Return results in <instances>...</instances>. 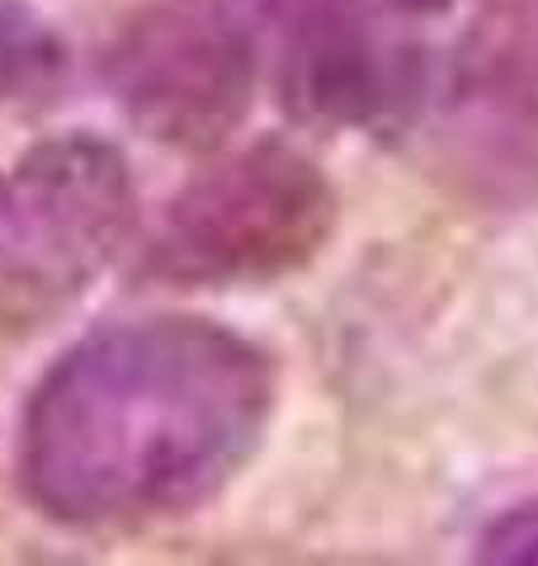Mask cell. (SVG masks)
<instances>
[{
    "mask_svg": "<svg viewBox=\"0 0 538 566\" xmlns=\"http://www.w3.org/2000/svg\"><path fill=\"white\" fill-rule=\"evenodd\" d=\"M430 175L468 208H538V24L492 14L458 39L425 91Z\"/></svg>",
    "mask_w": 538,
    "mask_h": 566,
    "instance_id": "cell-4",
    "label": "cell"
},
{
    "mask_svg": "<svg viewBox=\"0 0 538 566\" xmlns=\"http://www.w3.org/2000/svg\"><path fill=\"white\" fill-rule=\"evenodd\" d=\"M506 6H529V10H538V0H506Z\"/></svg>",
    "mask_w": 538,
    "mask_h": 566,
    "instance_id": "cell-10",
    "label": "cell"
},
{
    "mask_svg": "<svg viewBox=\"0 0 538 566\" xmlns=\"http://www.w3.org/2000/svg\"><path fill=\"white\" fill-rule=\"evenodd\" d=\"M387 6H397L402 14H435L448 6V0H387Z\"/></svg>",
    "mask_w": 538,
    "mask_h": 566,
    "instance_id": "cell-9",
    "label": "cell"
},
{
    "mask_svg": "<svg viewBox=\"0 0 538 566\" xmlns=\"http://www.w3.org/2000/svg\"><path fill=\"white\" fill-rule=\"evenodd\" d=\"M265 6H275V10H279V6H283V0H265Z\"/></svg>",
    "mask_w": 538,
    "mask_h": 566,
    "instance_id": "cell-11",
    "label": "cell"
},
{
    "mask_svg": "<svg viewBox=\"0 0 538 566\" xmlns=\"http://www.w3.org/2000/svg\"><path fill=\"white\" fill-rule=\"evenodd\" d=\"M477 557L496 566H538V501L510 505L482 528Z\"/></svg>",
    "mask_w": 538,
    "mask_h": 566,
    "instance_id": "cell-8",
    "label": "cell"
},
{
    "mask_svg": "<svg viewBox=\"0 0 538 566\" xmlns=\"http://www.w3.org/2000/svg\"><path fill=\"white\" fill-rule=\"evenodd\" d=\"M62 43L39 24V14L0 0V99L48 95L62 81Z\"/></svg>",
    "mask_w": 538,
    "mask_h": 566,
    "instance_id": "cell-7",
    "label": "cell"
},
{
    "mask_svg": "<svg viewBox=\"0 0 538 566\" xmlns=\"http://www.w3.org/2000/svg\"><path fill=\"white\" fill-rule=\"evenodd\" d=\"M275 416V364L208 316H142L76 340L20 420V482L48 520L123 528L237 482Z\"/></svg>",
    "mask_w": 538,
    "mask_h": 566,
    "instance_id": "cell-1",
    "label": "cell"
},
{
    "mask_svg": "<svg viewBox=\"0 0 538 566\" xmlns=\"http://www.w3.org/2000/svg\"><path fill=\"white\" fill-rule=\"evenodd\" d=\"M104 85L156 147L223 151L256 99V43L223 0H152L104 48Z\"/></svg>",
    "mask_w": 538,
    "mask_h": 566,
    "instance_id": "cell-5",
    "label": "cell"
},
{
    "mask_svg": "<svg viewBox=\"0 0 538 566\" xmlns=\"http://www.w3.org/2000/svg\"><path fill=\"white\" fill-rule=\"evenodd\" d=\"M279 99L302 128L397 133L430 91L425 52L364 0H283Z\"/></svg>",
    "mask_w": 538,
    "mask_h": 566,
    "instance_id": "cell-6",
    "label": "cell"
},
{
    "mask_svg": "<svg viewBox=\"0 0 538 566\" xmlns=\"http://www.w3.org/2000/svg\"><path fill=\"white\" fill-rule=\"evenodd\" d=\"M335 232L327 170L283 137L208 161L161 212L142 274L166 289H256L312 264Z\"/></svg>",
    "mask_w": 538,
    "mask_h": 566,
    "instance_id": "cell-3",
    "label": "cell"
},
{
    "mask_svg": "<svg viewBox=\"0 0 538 566\" xmlns=\"http://www.w3.org/2000/svg\"><path fill=\"white\" fill-rule=\"evenodd\" d=\"M133 170L95 133H52L0 170V340L58 322L123 255Z\"/></svg>",
    "mask_w": 538,
    "mask_h": 566,
    "instance_id": "cell-2",
    "label": "cell"
}]
</instances>
